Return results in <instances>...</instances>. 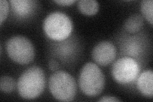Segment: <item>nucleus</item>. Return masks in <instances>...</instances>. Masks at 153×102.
<instances>
[{
	"mask_svg": "<svg viewBox=\"0 0 153 102\" xmlns=\"http://www.w3.org/2000/svg\"><path fill=\"white\" fill-rule=\"evenodd\" d=\"M45 75L42 68L33 66L26 70L19 78L17 90L22 98L35 99L44 91Z\"/></svg>",
	"mask_w": 153,
	"mask_h": 102,
	"instance_id": "obj_1",
	"label": "nucleus"
},
{
	"mask_svg": "<svg viewBox=\"0 0 153 102\" xmlns=\"http://www.w3.org/2000/svg\"><path fill=\"white\" fill-rule=\"evenodd\" d=\"M79 82L84 94L95 96L103 90L105 80L103 72L98 65L93 63H88L81 70Z\"/></svg>",
	"mask_w": 153,
	"mask_h": 102,
	"instance_id": "obj_2",
	"label": "nucleus"
},
{
	"mask_svg": "<svg viewBox=\"0 0 153 102\" xmlns=\"http://www.w3.org/2000/svg\"><path fill=\"white\" fill-rule=\"evenodd\" d=\"M51 94L61 101H72L76 93V84L74 77L65 71H56L49 78Z\"/></svg>",
	"mask_w": 153,
	"mask_h": 102,
	"instance_id": "obj_3",
	"label": "nucleus"
},
{
	"mask_svg": "<svg viewBox=\"0 0 153 102\" xmlns=\"http://www.w3.org/2000/svg\"><path fill=\"white\" fill-rule=\"evenodd\" d=\"M73 30V22L65 13L56 12L49 14L44 20V30L51 39L61 41L66 39Z\"/></svg>",
	"mask_w": 153,
	"mask_h": 102,
	"instance_id": "obj_4",
	"label": "nucleus"
},
{
	"mask_svg": "<svg viewBox=\"0 0 153 102\" xmlns=\"http://www.w3.org/2000/svg\"><path fill=\"white\" fill-rule=\"evenodd\" d=\"M7 51L10 59L20 65L29 64L35 57V49L32 43L22 36L10 38L7 43Z\"/></svg>",
	"mask_w": 153,
	"mask_h": 102,
	"instance_id": "obj_5",
	"label": "nucleus"
},
{
	"mask_svg": "<svg viewBox=\"0 0 153 102\" xmlns=\"http://www.w3.org/2000/svg\"><path fill=\"white\" fill-rule=\"evenodd\" d=\"M114 79L119 84H126L133 82L140 71V68L132 57H123L115 62L112 67Z\"/></svg>",
	"mask_w": 153,
	"mask_h": 102,
	"instance_id": "obj_6",
	"label": "nucleus"
},
{
	"mask_svg": "<svg viewBox=\"0 0 153 102\" xmlns=\"http://www.w3.org/2000/svg\"><path fill=\"white\" fill-rule=\"evenodd\" d=\"M92 57L98 65H108L116 57V48L111 42H101L94 47L92 51Z\"/></svg>",
	"mask_w": 153,
	"mask_h": 102,
	"instance_id": "obj_7",
	"label": "nucleus"
},
{
	"mask_svg": "<svg viewBox=\"0 0 153 102\" xmlns=\"http://www.w3.org/2000/svg\"><path fill=\"white\" fill-rule=\"evenodd\" d=\"M137 87L143 95L152 98L153 95V72L152 70H148L142 73L138 77Z\"/></svg>",
	"mask_w": 153,
	"mask_h": 102,
	"instance_id": "obj_8",
	"label": "nucleus"
},
{
	"mask_svg": "<svg viewBox=\"0 0 153 102\" xmlns=\"http://www.w3.org/2000/svg\"><path fill=\"white\" fill-rule=\"evenodd\" d=\"M10 3L14 13L22 17L30 16L36 6V1L30 0H11Z\"/></svg>",
	"mask_w": 153,
	"mask_h": 102,
	"instance_id": "obj_9",
	"label": "nucleus"
},
{
	"mask_svg": "<svg viewBox=\"0 0 153 102\" xmlns=\"http://www.w3.org/2000/svg\"><path fill=\"white\" fill-rule=\"evenodd\" d=\"M143 24V19L142 16L135 13L126 19L124 23V28L128 32L134 33L139 31Z\"/></svg>",
	"mask_w": 153,
	"mask_h": 102,
	"instance_id": "obj_10",
	"label": "nucleus"
},
{
	"mask_svg": "<svg viewBox=\"0 0 153 102\" xmlns=\"http://www.w3.org/2000/svg\"><path fill=\"white\" fill-rule=\"evenodd\" d=\"M80 12L86 16H93L99 10V3L95 0H80L78 2Z\"/></svg>",
	"mask_w": 153,
	"mask_h": 102,
	"instance_id": "obj_11",
	"label": "nucleus"
},
{
	"mask_svg": "<svg viewBox=\"0 0 153 102\" xmlns=\"http://www.w3.org/2000/svg\"><path fill=\"white\" fill-rule=\"evenodd\" d=\"M141 12L143 16L149 21L151 25L153 24V1L152 0H144L141 3Z\"/></svg>",
	"mask_w": 153,
	"mask_h": 102,
	"instance_id": "obj_12",
	"label": "nucleus"
},
{
	"mask_svg": "<svg viewBox=\"0 0 153 102\" xmlns=\"http://www.w3.org/2000/svg\"><path fill=\"white\" fill-rule=\"evenodd\" d=\"M16 82L9 76H3L0 80V89L4 93H11L15 89Z\"/></svg>",
	"mask_w": 153,
	"mask_h": 102,
	"instance_id": "obj_13",
	"label": "nucleus"
},
{
	"mask_svg": "<svg viewBox=\"0 0 153 102\" xmlns=\"http://www.w3.org/2000/svg\"><path fill=\"white\" fill-rule=\"evenodd\" d=\"M9 12V3L7 0L0 1V23L1 25L7 17Z\"/></svg>",
	"mask_w": 153,
	"mask_h": 102,
	"instance_id": "obj_14",
	"label": "nucleus"
},
{
	"mask_svg": "<svg viewBox=\"0 0 153 102\" xmlns=\"http://www.w3.org/2000/svg\"><path fill=\"white\" fill-rule=\"evenodd\" d=\"M99 101H110V102H114V101H121L119 99L116 98V97L112 96H105L102 97V98L99 100Z\"/></svg>",
	"mask_w": 153,
	"mask_h": 102,
	"instance_id": "obj_15",
	"label": "nucleus"
},
{
	"mask_svg": "<svg viewBox=\"0 0 153 102\" xmlns=\"http://www.w3.org/2000/svg\"><path fill=\"white\" fill-rule=\"evenodd\" d=\"M55 3L63 6H69L75 2V0H59V1H54Z\"/></svg>",
	"mask_w": 153,
	"mask_h": 102,
	"instance_id": "obj_16",
	"label": "nucleus"
},
{
	"mask_svg": "<svg viewBox=\"0 0 153 102\" xmlns=\"http://www.w3.org/2000/svg\"><path fill=\"white\" fill-rule=\"evenodd\" d=\"M49 66L50 70H51L52 71H56L59 68V63H57V61H56V60H51L49 61Z\"/></svg>",
	"mask_w": 153,
	"mask_h": 102,
	"instance_id": "obj_17",
	"label": "nucleus"
}]
</instances>
